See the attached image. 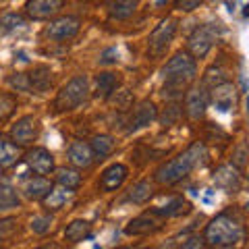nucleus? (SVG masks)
<instances>
[{"mask_svg": "<svg viewBox=\"0 0 249 249\" xmlns=\"http://www.w3.org/2000/svg\"><path fill=\"white\" fill-rule=\"evenodd\" d=\"M137 9V0H110L108 11L114 19H129Z\"/></svg>", "mask_w": 249, "mask_h": 249, "instance_id": "obj_25", "label": "nucleus"}, {"mask_svg": "<svg viewBox=\"0 0 249 249\" xmlns=\"http://www.w3.org/2000/svg\"><path fill=\"white\" fill-rule=\"evenodd\" d=\"M52 187L54 185L48 181V178L37 175V177H31V178H27V181L23 183V193H25L29 199H44L50 193Z\"/></svg>", "mask_w": 249, "mask_h": 249, "instance_id": "obj_19", "label": "nucleus"}, {"mask_svg": "<svg viewBox=\"0 0 249 249\" xmlns=\"http://www.w3.org/2000/svg\"><path fill=\"white\" fill-rule=\"evenodd\" d=\"M15 108H17V100H15V96H11V93H0V121L9 119Z\"/></svg>", "mask_w": 249, "mask_h": 249, "instance_id": "obj_30", "label": "nucleus"}, {"mask_svg": "<svg viewBox=\"0 0 249 249\" xmlns=\"http://www.w3.org/2000/svg\"><path fill=\"white\" fill-rule=\"evenodd\" d=\"M27 77V91L44 93L52 88V73L48 67H37L31 73H25Z\"/></svg>", "mask_w": 249, "mask_h": 249, "instance_id": "obj_18", "label": "nucleus"}, {"mask_svg": "<svg viewBox=\"0 0 249 249\" xmlns=\"http://www.w3.org/2000/svg\"><path fill=\"white\" fill-rule=\"evenodd\" d=\"M158 119H160V124H162V127H170V124H175L178 119H181V108H178L177 104L168 106L166 110L158 116Z\"/></svg>", "mask_w": 249, "mask_h": 249, "instance_id": "obj_31", "label": "nucleus"}, {"mask_svg": "<svg viewBox=\"0 0 249 249\" xmlns=\"http://www.w3.org/2000/svg\"><path fill=\"white\" fill-rule=\"evenodd\" d=\"M243 15H245V17H249V4L243 6Z\"/></svg>", "mask_w": 249, "mask_h": 249, "instance_id": "obj_39", "label": "nucleus"}, {"mask_svg": "<svg viewBox=\"0 0 249 249\" xmlns=\"http://www.w3.org/2000/svg\"><path fill=\"white\" fill-rule=\"evenodd\" d=\"M156 119H158V110H156V104L150 102V100H143V102H139L135 108H133V114H131L129 119V127L127 131H139L147 127L150 123H154Z\"/></svg>", "mask_w": 249, "mask_h": 249, "instance_id": "obj_11", "label": "nucleus"}, {"mask_svg": "<svg viewBox=\"0 0 249 249\" xmlns=\"http://www.w3.org/2000/svg\"><path fill=\"white\" fill-rule=\"evenodd\" d=\"M208 158V152H206V145L201 142H196L191 143L183 154H178L177 158L168 160L166 164H162L158 170H156V181L160 185H175L178 181H183V178L191 173V170H196L197 166L204 164V160Z\"/></svg>", "mask_w": 249, "mask_h": 249, "instance_id": "obj_2", "label": "nucleus"}, {"mask_svg": "<svg viewBox=\"0 0 249 249\" xmlns=\"http://www.w3.org/2000/svg\"><path fill=\"white\" fill-rule=\"evenodd\" d=\"M189 201L183 199V197H175V199H170L166 206H162V208H154L152 212L156 216H160V218H175V216H183L189 212Z\"/></svg>", "mask_w": 249, "mask_h": 249, "instance_id": "obj_23", "label": "nucleus"}, {"mask_svg": "<svg viewBox=\"0 0 249 249\" xmlns=\"http://www.w3.org/2000/svg\"><path fill=\"white\" fill-rule=\"evenodd\" d=\"M152 196H154L152 183H150V181H139V183H135V185L129 189L127 199L133 201V204H145V201L150 199Z\"/></svg>", "mask_w": 249, "mask_h": 249, "instance_id": "obj_27", "label": "nucleus"}, {"mask_svg": "<svg viewBox=\"0 0 249 249\" xmlns=\"http://www.w3.org/2000/svg\"><path fill=\"white\" fill-rule=\"evenodd\" d=\"M56 183L62 187H69V189H77L81 185V175L77 173L75 168H58L56 170Z\"/></svg>", "mask_w": 249, "mask_h": 249, "instance_id": "obj_29", "label": "nucleus"}, {"mask_svg": "<svg viewBox=\"0 0 249 249\" xmlns=\"http://www.w3.org/2000/svg\"><path fill=\"white\" fill-rule=\"evenodd\" d=\"M162 75H164L162 96L168 98V100L181 98L185 93V89L189 88L191 81L196 79V75H197L196 58H193L189 52H177L175 56L164 65Z\"/></svg>", "mask_w": 249, "mask_h": 249, "instance_id": "obj_1", "label": "nucleus"}, {"mask_svg": "<svg viewBox=\"0 0 249 249\" xmlns=\"http://www.w3.org/2000/svg\"><path fill=\"white\" fill-rule=\"evenodd\" d=\"M67 156H69V162L77 168H89L93 164V160H96V156L91 152V145H88L85 142H73L69 145Z\"/></svg>", "mask_w": 249, "mask_h": 249, "instance_id": "obj_16", "label": "nucleus"}, {"mask_svg": "<svg viewBox=\"0 0 249 249\" xmlns=\"http://www.w3.org/2000/svg\"><path fill=\"white\" fill-rule=\"evenodd\" d=\"M116 60H119V50L116 48H106L100 54V62H102V65H114Z\"/></svg>", "mask_w": 249, "mask_h": 249, "instance_id": "obj_36", "label": "nucleus"}, {"mask_svg": "<svg viewBox=\"0 0 249 249\" xmlns=\"http://www.w3.org/2000/svg\"><path fill=\"white\" fill-rule=\"evenodd\" d=\"M88 96H89L88 77H85V75H77L58 91L56 100H54V108H56L58 112L75 110L77 106H81L85 100H88Z\"/></svg>", "mask_w": 249, "mask_h": 249, "instance_id": "obj_4", "label": "nucleus"}, {"mask_svg": "<svg viewBox=\"0 0 249 249\" xmlns=\"http://www.w3.org/2000/svg\"><path fill=\"white\" fill-rule=\"evenodd\" d=\"M160 216H156L154 212H145L142 216H137L133 218L127 227H124V235H147V232H154V231H158L160 229Z\"/></svg>", "mask_w": 249, "mask_h": 249, "instance_id": "obj_13", "label": "nucleus"}, {"mask_svg": "<svg viewBox=\"0 0 249 249\" xmlns=\"http://www.w3.org/2000/svg\"><path fill=\"white\" fill-rule=\"evenodd\" d=\"M19 145L6 137H0V168H11L19 162Z\"/></svg>", "mask_w": 249, "mask_h": 249, "instance_id": "obj_21", "label": "nucleus"}, {"mask_svg": "<svg viewBox=\"0 0 249 249\" xmlns=\"http://www.w3.org/2000/svg\"><path fill=\"white\" fill-rule=\"evenodd\" d=\"M208 102H210V91L206 89V85L201 83L199 88H191L187 89V96H185V112L189 119L197 121L204 116L206 108H208Z\"/></svg>", "mask_w": 249, "mask_h": 249, "instance_id": "obj_8", "label": "nucleus"}, {"mask_svg": "<svg viewBox=\"0 0 249 249\" xmlns=\"http://www.w3.org/2000/svg\"><path fill=\"white\" fill-rule=\"evenodd\" d=\"M25 164L36 175L46 177L54 170V156L48 150H44V147H34V150H29L25 154Z\"/></svg>", "mask_w": 249, "mask_h": 249, "instance_id": "obj_10", "label": "nucleus"}, {"mask_svg": "<svg viewBox=\"0 0 249 249\" xmlns=\"http://www.w3.org/2000/svg\"><path fill=\"white\" fill-rule=\"evenodd\" d=\"M129 175V168L124 164H110L104 173H102V178H100V189L102 191H116L119 187L124 183V178Z\"/></svg>", "mask_w": 249, "mask_h": 249, "instance_id": "obj_15", "label": "nucleus"}, {"mask_svg": "<svg viewBox=\"0 0 249 249\" xmlns=\"http://www.w3.org/2000/svg\"><path fill=\"white\" fill-rule=\"evenodd\" d=\"M245 239V227L231 214H218L210 220L204 231V241L210 247H232L243 243Z\"/></svg>", "mask_w": 249, "mask_h": 249, "instance_id": "obj_3", "label": "nucleus"}, {"mask_svg": "<svg viewBox=\"0 0 249 249\" xmlns=\"http://www.w3.org/2000/svg\"><path fill=\"white\" fill-rule=\"evenodd\" d=\"M245 156H247L245 145H239L237 152H235V166H243L245 164Z\"/></svg>", "mask_w": 249, "mask_h": 249, "instance_id": "obj_38", "label": "nucleus"}, {"mask_svg": "<svg viewBox=\"0 0 249 249\" xmlns=\"http://www.w3.org/2000/svg\"><path fill=\"white\" fill-rule=\"evenodd\" d=\"M21 199L17 196V189L9 183H0V212H6V210H15L19 208Z\"/></svg>", "mask_w": 249, "mask_h": 249, "instance_id": "obj_26", "label": "nucleus"}, {"mask_svg": "<svg viewBox=\"0 0 249 249\" xmlns=\"http://www.w3.org/2000/svg\"><path fill=\"white\" fill-rule=\"evenodd\" d=\"M62 6H65V0H27L25 11L31 19L42 21V19L54 17Z\"/></svg>", "mask_w": 249, "mask_h": 249, "instance_id": "obj_12", "label": "nucleus"}, {"mask_svg": "<svg viewBox=\"0 0 249 249\" xmlns=\"http://www.w3.org/2000/svg\"><path fill=\"white\" fill-rule=\"evenodd\" d=\"M177 34V21L175 19H164L150 34V40H147V52L154 58H160L162 54L166 52V48L173 42V37Z\"/></svg>", "mask_w": 249, "mask_h": 249, "instance_id": "obj_6", "label": "nucleus"}, {"mask_svg": "<svg viewBox=\"0 0 249 249\" xmlns=\"http://www.w3.org/2000/svg\"><path fill=\"white\" fill-rule=\"evenodd\" d=\"M119 77L116 73H100L96 79V98L100 100H108L119 88Z\"/></svg>", "mask_w": 249, "mask_h": 249, "instance_id": "obj_22", "label": "nucleus"}, {"mask_svg": "<svg viewBox=\"0 0 249 249\" xmlns=\"http://www.w3.org/2000/svg\"><path fill=\"white\" fill-rule=\"evenodd\" d=\"M40 249H56V247H50V245H46V247H40Z\"/></svg>", "mask_w": 249, "mask_h": 249, "instance_id": "obj_40", "label": "nucleus"}, {"mask_svg": "<svg viewBox=\"0 0 249 249\" xmlns=\"http://www.w3.org/2000/svg\"><path fill=\"white\" fill-rule=\"evenodd\" d=\"M119 249H131V247H119Z\"/></svg>", "mask_w": 249, "mask_h": 249, "instance_id": "obj_42", "label": "nucleus"}, {"mask_svg": "<svg viewBox=\"0 0 249 249\" xmlns=\"http://www.w3.org/2000/svg\"><path fill=\"white\" fill-rule=\"evenodd\" d=\"M31 231L36 232V235H46V232L50 231L52 227V216H36L34 220H31Z\"/></svg>", "mask_w": 249, "mask_h": 249, "instance_id": "obj_32", "label": "nucleus"}, {"mask_svg": "<svg viewBox=\"0 0 249 249\" xmlns=\"http://www.w3.org/2000/svg\"><path fill=\"white\" fill-rule=\"evenodd\" d=\"M23 17H19V15H15V13H9V15H4L2 19H0V25H2L4 29H15V27H21L23 25Z\"/></svg>", "mask_w": 249, "mask_h": 249, "instance_id": "obj_34", "label": "nucleus"}, {"mask_svg": "<svg viewBox=\"0 0 249 249\" xmlns=\"http://www.w3.org/2000/svg\"><path fill=\"white\" fill-rule=\"evenodd\" d=\"M89 229H91V224L88 220H73L71 224H67L65 239L69 241V243H79V241L91 237L89 235Z\"/></svg>", "mask_w": 249, "mask_h": 249, "instance_id": "obj_24", "label": "nucleus"}, {"mask_svg": "<svg viewBox=\"0 0 249 249\" xmlns=\"http://www.w3.org/2000/svg\"><path fill=\"white\" fill-rule=\"evenodd\" d=\"M247 108H249V96H247Z\"/></svg>", "mask_w": 249, "mask_h": 249, "instance_id": "obj_41", "label": "nucleus"}, {"mask_svg": "<svg viewBox=\"0 0 249 249\" xmlns=\"http://www.w3.org/2000/svg\"><path fill=\"white\" fill-rule=\"evenodd\" d=\"M178 249H206V241H204V237H191Z\"/></svg>", "mask_w": 249, "mask_h": 249, "instance_id": "obj_37", "label": "nucleus"}, {"mask_svg": "<svg viewBox=\"0 0 249 249\" xmlns=\"http://www.w3.org/2000/svg\"><path fill=\"white\" fill-rule=\"evenodd\" d=\"M224 83V75H222V69H210L204 77V85H212V89L216 85Z\"/></svg>", "mask_w": 249, "mask_h": 249, "instance_id": "obj_33", "label": "nucleus"}, {"mask_svg": "<svg viewBox=\"0 0 249 249\" xmlns=\"http://www.w3.org/2000/svg\"><path fill=\"white\" fill-rule=\"evenodd\" d=\"M218 40V27L216 23H206V25L197 27L191 34L189 42H187V50L193 58H204L206 54L212 50L214 42Z\"/></svg>", "mask_w": 249, "mask_h": 249, "instance_id": "obj_5", "label": "nucleus"}, {"mask_svg": "<svg viewBox=\"0 0 249 249\" xmlns=\"http://www.w3.org/2000/svg\"><path fill=\"white\" fill-rule=\"evenodd\" d=\"M212 102H214V106L220 112H229L231 108L237 104V89H235V85L229 83V81L216 85V88L212 89Z\"/></svg>", "mask_w": 249, "mask_h": 249, "instance_id": "obj_14", "label": "nucleus"}, {"mask_svg": "<svg viewBox=\"0 0 249 249\" xmlns=\"http://www.w3.org/2000/svg\"><path fill=\"white\" fill-rule=\"evenodd\" d=\"M75 196V189H69V187H52L50 193L46 196L42 201H44V208H48V210H60L62 206H67L69 201L73 199Z\"/></svg>", "mask_w": 249, "mask_h": 249, "instance_id": "obj_20", "label": "nucleus"}, {"mask_svg": "<svg viewBox=\"0 0 249 249\" xmlns=\"http://www.w3.org/2000/svg\"><path fill=\"white\" fill-rule=\"evenodd\" d=\"M201 2H204V0H175V9L183 11V13H191V11H196Z\"/></svg>", "mask_w": 249, "mask_h": 249, "instance_id": "obj_35", "label": "nucleus"}, {"mask_svg": "<svg viewBox=\"0 0 249 249\" xmlns=\"http://www.w3.org/2000/svg\"><path fill=\"white\" fill-rule=\"evenodd\" d=\"M114 150V139L110 135H96L91 139V152L96 158H106Z\"/></svg>", "mask_w": 249, "mask_h": 249, "instance_id": "obj_28", "label": "nucleus"}, {"mask_svg": "<svg viewBox=\"0 0 249 249\" xmlns=\"http://www.w3.org/2000/svg\"><path fill=\"white\" fill-rule=\"evenodd\" d=\"M79 27H81V21L77 17H60L56 21H52L48 27L44 29V36L50 37V40H56V42H62V40H71L73 36L79 34Z\"/></svg>", "mask_w": 249, "mask_h": 249, "instance_id": "obj_7", "label": "nucleus"}, {"mask_svg": "<svg viewBox=\"0 0 249 249\" xmlns=\"http://www.w3.org/2000/svg\"><path fill=\"white\" fill-rule=\"evenodd\" d=\"M37 133H40V124L34 116H21L11 129V142L17 145H29L37 139Z\"/></svg>", "mask_w": 249, "mask_h": 249, "instance_id": "obj_9", "label": "nucleus"}, {"mask_svg": "<svg viewBox=\"0 0 249 249\" xmlns=\"http://www.w3.org/2000/svg\"><path fill=\"white\" fill-rule=\"evenodd\" d=\"M214 183L216 187H220L224 191H239L241 189V175L237 166H231V164H224L220 168H216L214 173Z\"/></svg>", "mask_w": 249, "mask_h": 249, "instance_id": "obj_17", "label": "nucleus"}]
</instances>
